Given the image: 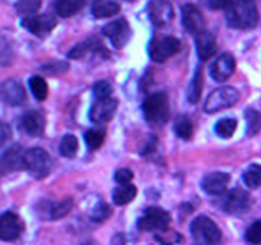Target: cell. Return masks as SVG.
Returning <instances> with one entry per match:
<instances>
[{"label": "cell", "instance_id": "1", "mask_svg": "<svg viewBox=\"0 0 261 245\" xmlns=\"http://www.w3.org/2000/svg\"><path fill=\"white\" fill-rule=\"evenodd\" d=\"M227 24L234 30H252L259 22V10L255 0H233L226 10Z\"/></svg>", "mask_w": 261, "mask_h": 245}, {"label": "cell", "instance_id": "2", "mask_svg": "<svg viewBox=\"0 0 261 245\" xmlns=\"http://www.w3.org/2000/svg\"><path fill=\"white\" fill-rule=\"evenodd\" d=\"M143 114L150 125L161 127L168 121L171 116L170 100L165 92L149 94L143 102Z\"/></svg>", "mask_w": 261, "mask_h": 245}, {"label": "cell", "instance_id": "3", "mask_svg": "<svg viewBox=\"0 0 261 245\" xmlns=\"http://www.w3.org/2000/svg\"><path fill=\"white\" fill-rule=\"evenodd\" d=\"M190 232L196 245H219L223 239L218 225L204 214L194 218Z\"/></svg>", "mask_w": 261, "mask_h": 245}, {"label": "cell", "instance_id": "4", "mask_svg": "<svg viewBox=\"0 0 261 245\" xmlns=\"http://www.w3.org/2000/svg\"><path fill=\"white\" fill-rule=\"evenodd\" d=\"M24 168L35 179L42 180L53 168V158L43 148H30L24 152Z\"/></svg>", "mask_w": 261, "mask_h": 245}, {"label": "cell", "instance_id": "5", "mask_svg": "<svg viewBox=\"0 0 261 245\" xmlns=\"http://www.w3.org/2000/svg\"><path fill=\"white\" fill-rule=\"evenodd\" d=\"M181 50V42L173 36L157 35L152 38L148 47L149 58L155 63H165Z\"/></svg>", "mask_w": 261, "mask_h": 245}, {"label": "cell", "instance_id": "6", "mask_svg": "<svg viewBox=\"0 0 261 245\" xmlns=\"http://www.w3.org/2000/svg\"><path fill=\"white\" fill-rule=\"evenodd\" d=\"M240 93L234 87L224 86L214 89L206 97L205 104H204V110L208 114H214L221 110L229 109L234 106L239 102Z\"/></svg>", "mask_w": 261, "mask_h": 245}, {"label": "cell", "instance_id": "7", "mask_svg": "<svg viewBox=\"0 0 261 245\" xmlns=\"http://www.w3.org/2000/svg\"><path fill=\"white\" fill-rule=\"evenodd\" d=\"M171 214L161 207H148L144 214L138 219V229L140 231H166L170 229Z\"/></svg>", "mask_w": 261, "mask_h": 245}, {"label": "cell", "instance_id": "8", "mask_svg": "<svg viewBox=\"0 0 261 245\" xmlns=\"http://www.w3.org/2000/svg\"><path fill=\"white\" fill-rule=\"evenodd\" d=\"M251 206V197L241 188H234L224 195L222 209L229 214H241Z\"/></svg>", "mask_w": 261, "mask_h": 245}, {"label": "cell", "instance_id": "9", "mask_svg": "<svg viewBox=\"0 0 261 245\" xmlns=\"http://www.w3.org/2000/svg\"><path fill=\"white\" fill-rule=\"evenodd\" d=\"M102 33L111 41L114 47L122 48L127 43L132 36V30L125 18H120V19L112 20V22L107 23L103 28H102Z\"/></svg>", "mask_w": 261, "mask_h": 245}, {"label": "cell", "instance_id": "10", "mask_svg": "<svg viewBox=\"0 0 261 245\" xmlns=\"http://www.w3.org/2000/svg\"><path fill=\"white\" fill-rule=\"evenodd\" d=\"M73 208V199L66 198L64 201L51 202V201H41L36 206V213L42 219H60L65 217Z\"/></svg>", "mask_w": 261, "mask_h": 245}, {"label": "cell", "instance_id": "11", "mask_svg": "<svg viewBox=\"0 0 261 245\" xmlns=\"http://www.w3.org/2000/svg\"><path fill=\"white\" fill-rule=\"evenodd\" d=\"M182 26L190 35L198 36L205 31L206 22L203 13L194 4H185L182 7Z\"/></svg>", "mask_w": 261, "mask_h": 245}, {"label": "cell", "instance_id": "12", "mask_svg": "<svg viewBox=\"0 0 261 245\" xmlns=\"http://www.w3.org/2000/svg\"><path fill=\"white\" fill-rule=\"evenodd\" d=\"M22 26L32 35L37 37H45L55 28L56 19L50 14L31 15V17L23 18Z\"/></svg>", "mask_w": 261, "mask_h": 245}, {"label": "cell", "instance_id": "13", "mask_svg": "<svg viewBox=\"0 0 261 245\" xmlns=\"http://www.w3.org/2000/svg\"><path fill=\"white\" fill-rule=\"evenodd\" d=\"M148 14L155 27L162 28L172 20L175 13L172 5L167 0H152L148 4Z\"/></svg>", "mask_w": 261, "mask_h": 245}, {"label": "cell", "instance_id": "14", "mask_svg": "<svg viewBox=\"0 0 261 245\" xmlns=\"http://www.w3.org/2000/svg\"><path fill=\"white\" fill-rule=\"evenodd\" d=\"M23 230L22 219L14 212H4L0 217V239L3 241H14Z\"/></svg>", "mask_w": 261, "mask_h": 245}, {"label": "cell", "instance_id": "15", "mask_svg": "<svg viewBox=\"0 0 261 245\" xmlns=\"http://www.w3.org/2000/svg\"><path fill=\"white\" fill-rule=\"evenodd\" d=\"M117 110V100L110 99L106 100H96L91 107L89 111V119L96 124H102V122H107L114 117L115 112Z\"/></svg>", "mask_w": 261, "mask_h": 245}, {"label": "cell", "instance_id": "16", "mask_svg": "<svg viewBox=\"0 0 261 245\" xmlns=\"http://www.w3.org/2000/svg\"><path fill=\"white\" fill-rule=\"evenodd\" d=\"M236 69V60L233 55L229 53H224L212 64L211 66V77L218 83L226 82Z\"/></svg>", "mask_w": 261, "mask_h": 245}, {"label": "cell", "instance_id": "17", "mask_svg": "<svg viewBox=\"0 0 261 245\" xmlns=\"http://www.w3.org/2000/svg\"><path fill=\"white\" fill-rule=\"evenodd\" d=\"M23 167H24V153H22V148L19 145H12L7 152L3 153L0 161L2 175H7Z\"/></svg>", "mask_w": 261, "mask_h": 245}, {"label": "cell", "instance_id": "18", "mask_svg": "<svg viewBox=\"0 0 261 245\" xmlns=\"http://www.w3.org/2000/svg\"><path fill=\"white\" fill-rule=\"evenodd\" d=\"M229 183V175L221 171L211 173L201 180V189L209 195H221L226 191Z\"/></svg>", "mask_w": 261, "mask_h": 245}, {"label": "cell", "instance_id": "19", "mask_svg": "<svg viewBox=\"0 0 261 245\" xmlns=\"http://www.w3.org/2000/svg\"><path fill=\"white\" fill-rule=\"evenodd\" d=\"M2 100L9 106H18L22 105L25 99V92L23 87L15 79H7L0 87Z\"/></svg>", "mask_w": 261, "mask_h": 245}, {"label": "cell", "instance_id": "20", "mask_svg": "<svg viewBox=\"0 0 261 245\" xmlns=\"http://www.w3.org/2000/svg\"><path fill=\"white\" fill-rule=\"evenodd\" d=\"M20 127L30 137H41L45 130V119L37 111H30L22 116Z\"/></svg>", "mask_w": 261, "mask_h": 245}, {"label": "cell", "instance_id": "21", "mask_svg": "<svg viewBox=\"0 0 261 245\" xmlns=\"http://www.w3.org/2000/svg\"><path fill=\"white\" fill-rule=\"evenodd\" d=\"M195 46H196V53L200 60L205 61L211 59L214 54L217 53V42L216 37L208 31H204L200 35L195 36Z\"/></svg>", "mask_w": 261, "mask_h": 245}, {"label": "cell", "instance_id": "22", "mask_svg": "<svg viewBox=\"0 0 261 245\" xmlns=\"http://www.w3.org/2000/svg\"><path fill=\"white\" fill-rule=\"evenodd\" d=\"M106 51L103 47V43L98 40L97 37H91L88 40L83 41V42H79L78 45L74 46L70 50V53L68 54L69 59H81L83 56H86L87 54L91 53V51Z\"/></svg>", "mask_w": 261, "mask_h": 245}, {"label": "cell", "instance_id": "23", "mask_svg": "<svg viewBox=\"0 0 261 245\" xmlns=\"http://www.w3.org/2000/svg\"><path fill=\"white\" fill-rule=\"evenodd\" d=\"M138 194V189L134 184H124L119 185L112 193V202L116 206H126L130 202L134 201Z\"/></svg>", "mask_w": 261, "mask_h": 245}, {"label": "cell", "instance_id": "24", "mask_svg": "<svg viewBox=\"0 0 261 245\" xmlns=\"http://www.w3.org/2000/svg\"><path fill=\"white\" fill-rule=\"evenodd\" d=\"M204 87V76L200 68L196 69L191 83L188 88V100L191 105H196L201 99V92Z\"/></svg>", "mask_w": 261, "mask_h": 245}, {"label": "cell", "instance_id": "25", "mask_svg": "<svg viewBox=\"0 0 261 245\" xmlns=\"http://www.w3.org/2000/svg\"><path fill=\"white\" fill-rule=\"evenodd\" d=\"M86 4V0H56L55 10L60 17L68 18L76 14Z\"/></svg>", "mask_w": 261, "mask_h": 245}, {"label": "cell", "instance_id": "26", "mask_svg": "<svg viewBox=\"0 0 261 245\" xmlns=\"http://www.w3.org/2000/svg\"><path fill=\"white\" fill-rule=\"evenodd\" d=\"M120 10H121V7L116 2H112V0H103L102 2L101 0L93 5L92 13L96 18H110L119 14Z\"/></svg>", "mask_w": 261, "mask_h": 245}, {"label": "cell", "instance_id": "27", "mask_svg": "<svg viewBox=\"0 0 261 245\" xmlns=\"http://www.w3.org/2000/svg\"><path fill=\"white\" fill-rule=\"evenodd\" d=\"M173 129H175L176 135L182 138V139H191L194 134L193 121L188 115H180V116L176 117Z\"/></svg>", "mask_w": 261, "mask_h": 245}, {"label": "cell", "instance_id": "28", "mask_svg": "<svg viewBox=\"0 0 261 245\" xmlns=\"http://www.w3.org/2000/svg\"><path fill=\"white\" fill-rule=\"evenodd\" d=\"M242 180L247 188H261V165H257V163L250 165L242 175Z\"/></svg>", "mask_w": 261, "mask_h": 245}, {"label": "cell", "instance_id": "29", "mask_svg": "<svg viewBox=\"0 0 261 245\" xmlns=\"http://www.w3.org/2000/svg\"><path fill=\"white\" fill-rule=\"evenodd\" d=\"M79 148V142L76 139L75 135L66 134L64 135L63 139L60 140V145H59V152L63 157L73 158L76 155Z\"/></svg>", "mask_w": 261, "mask_h": 245}, {"label": "cell", "instance_id": "30", "mask_svg": "<svg viewBox=\"0 0 261 245\" xmlns=\"http://www.w3.org/2000/svg\"><path fill=\"white\" fill-rule=\"evenodd\" d=\"M30 88L33 97H35L37 101H43V100H46V97H47L48 86L42 77L33 76L32 78L30 79Z\"/></svg>", "mask_w": 261, "mask_h": 245}, {"label": "cell", "instance_id": "31", "mask_svg": "<svg viewBox=\"0 0 261 245\" xmlns=\"http://www.w3.org/2000/svg\"><path fill=\"white\" fill-rule=\"evenodd\" d=\"M247 121V135L254 137L261 130V114L255 109H247L245 112Z\"/></svg>", "mask_w": 261, "mask_h": 245}, {"label": "cell", "instance_id": "32", "mask_svg": "<svg viewBox=\"0 0 261 245\" xmlns=\"http://www.w3.org/2000/svg\"><path fill=\"white\" fill-rule=\"evenodd\" d=\"M42 5L41 0H18L15 3V10L19 15L23 17H31L35 14Z\"/></svg>", "mask_w": 261, "mask_h": 245}, {"label": "cell", "instance_id": "33", "mask_svg": "<svg viewBox=\"0 0 261 245\" xmlns=\"http://www.w3.org/2000/svg\"><path fill=\"white\" fill-rule=\"evenodd\" d=\"M214 129L221 138H231L237 129V120L231 119V117L221 119L216 124Z\"/></svg>", "mask_w": 261, "mask_h": 245}, {"label": "cell", "instance_id": "34", "mask_svg": "<svg viewBox=\"0 0 261 245\" xmlns=\"http://www.w3.org/2000/svg\"><path fill=\"white\" fill-rule=\"evenodd\" d=\"M105 138H106V133L102 129H89L87 130L86 135H84L87 145H88L89 150L92 151L98 150V148L103 144Z\"/></svg>", "mask_w": 261, "mask_h": 245}, {"label": "cell", "instance_id": "35", "mask_svg": "<svg viewBox=\"0 0 261 245\" xmlns=\"http://www.w3.org/2000/svg\"><path fill=\"white\" fill-rule=\"evenodd\" d=\"M112 214V209L106 202H98L91 211V219L94 222H103Z\"/></svg>", "mask_w": 261, "mask_h": 245}, {"label": "cell", "instance_id": "36", "mask_svg": "<svg viewBox=\"0 0 261 245\" xmlns=\"http://www.w3.org/2000/svg\"><path fill=\"white\" fill-rule=\"evenodd\" d=\"M245 239L250 244H261V219L252 222L245 232Z\"/></svg>", "mask_w": 261, "mask_h": 245}, {"label": "cell", "instance_id": "37", "mask_svg": "<svg viewBox=\"0 0 261 245\" xmlns=\"http://www.w3.org/2000/svg\"><path fill=\"white\" fill-rule=\"evenodd\" d=\"M155 239L163 245H173V244H178V242L182 241V236H181L178 232L172 231V230H166V231L158 232L155 235Z\"/></svg>", "mask_w": 261, "mask_h": 245}, {"label": "cell", "instance_id": "38", "mask_svg": "<svg viewBox=\"0 0 261 245\" xmlns=\"http://www.w3.org/2000/svg\"><path fill=\"white\" fill-rule=\"evenodd\" d=\"M112 94V86L107 81H99L93 86L94 100L110 99Z\"/></svg>", "mask_w": 261, "mask_h": 245}, {"label": "cell", "instance_id": "39", "mask_svg": "<svg viewBox=\"0 0 261 245\" xmlns=\"http://www.w3.org/2000/svg\"><path fill=\"white\" fill-rule=\"evenodd\" d=\"M133 178H134V174L129 168H119V170L115 173V180L116 183H119L120 185H124V184H130L132 183Z\"/></svg>", "mask_w": 261, "mask_h": 245}, {"label": "cell", "instance_id": "40", "mask_svg": "<svg viewBox=\"0 0 261 245\" xmlns=\"http://www.w3.org/2000/svg\"><path fill=\"white\" fill-rule=\"evenodd\" d=\"M233 0H203L206 8L212 10H227Z\"/></svg>", "mask_w": 261, "mask_h": 245}, {"label": "cell", "instance_id": "41", "mask_svg": "<svg viewBox=\"0 0 261 245\" xmlns=\"http://www.w3.org/2000/svg\"><path fill=\"white\" fill-rule=\"evenodd\" d=\"M10 138H12V129L8 124L2 122V125H0V143H2V145L5 144V142Z\"/></svg>", "mask_w": 261, "mask_h": 245}, {"label": "cell", "instance_id": "42", "mask_svg": "<svg viewBox=\"0 0 261 245\" xmlns=\"http://www.w3.org/2000/svg\"><path fill=\"white\" fill-rule=\"evenodd\" d=\"M45 69L47 70V73H50L51 70H56V71H66L69 69V65L66 63H51L48 65L45 66Z\"/></svg>", "mask_w": 261, "mask_h": 245}, {"label": "cell", "instance_id": "43", "mask_svg": "<svg viewBox=\"0 0 261 245\" xmlns=\"http://www.w3.org/2000/svg\"><path fill=\"white\" fill-rule=\"evenodd\" d=\"M82 245H98V244H96L94 241H88V242H84V244H82Z\"/></svg>", "mask_w": 261, "mask_h": 245}]
</instances>
